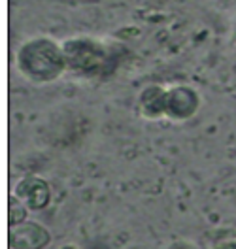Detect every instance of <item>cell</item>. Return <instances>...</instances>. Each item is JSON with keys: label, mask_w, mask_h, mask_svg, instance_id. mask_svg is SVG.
Here are the masks:
<instances>
[{"label": "cell", "mask_w": 236, "mask_h": 249, "mask_svg": "<svg viewBox=\"0 0 236 249\" xmlns=\"http://www.w3.org/2000/svg\"><path fill=\"white\" fill-rule=\"evenodd\" d=\"M10 236H25V240H19L16 244H12L14 248L19 249H38L42 248L47 242V232L42 227H36V225H21V227H14Z\"/></svg>", "instance_id": "cell-5"}, {"label": "cell", "mask_w": 236, "mask_h": 249, "mask_svg": "<svg viewBox=\"0 0 236 249\" xmlns=\"http://www.w3.org/2000/svg\"><path fill=\"white\" fill-rule=\"evenodd\" d=\"M19 66L21 70L38 81L57 78L66 66L64 51L46 38L32 40L19 51Z\"/></svg>", "instance_id": "cell-1"}, {"label": "cell", "mask_w": 236, "mask_h": 249, "mask_svg": "<svg viewBox=\"0 0 236 249\" xmlns=\"http://www.w3.org/2000/svg\"><path fill=\"white\" fill-rule=\"evenodd\" d=\"M66 66L78 74L98 76L113 66V55L106 46L91 38L66 40L63 46Z\"/></svg>", "instance_id": "cell-2"}, {"label": "cell", "mask_w": 236, "mask_h": 249, "mask_svg": "<svg viewBox=\"0 0 236 249\" xmlns=\"http://www.w3.org/2000/svg\"><path fill=\"white\" fill-rule=\"evenodd\" d=\"M149 91L153 94L151 100L147 96H142V104L147 115H157V113L166 111L168 115L183 119L191 115L193 109L197 108V96L193 91H187V89H176L168 93H163L159 89H149Z\"/></svg>", "instance_id": "cell-3"}, {"label": "cell", "mask_w": 236, "mask_h": 249, "mask_svg": "<svg viewBox=\"0 0 236 249\" xmlns=\"http://www.w3.org/2000/svg\"><path fill=\"white\" fill-rule=\"evenodd\" d=\"M17 195H19L21 202L25 200L32 210L42 208L47 202V198H49L47 185L38 178H27L25 181H21L19 187H17Z\"/></svg>", "instance_id": "cell-4"}]
</instances>
